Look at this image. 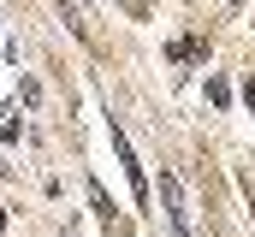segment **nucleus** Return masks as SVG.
I'll list each match as a JSON object with an SVG mask.
<instances>
[{
	"label": "nucleus",
	"instance_id": "3",
	"mask_svg": "<svg viewBox=\"0 0 255 237\" xmlns=\"http://www.w3.org/2000/svg\"><path fill=\"white\" fill-rule=\"evenodd\" d=\"M208 101H214V107H226V101H232V89H226L220 77H208Z\"/></svg>",
	"mask_w": 255,
	"mask_h": 237
},
{
	"label": "nucleus",
	"instance_id": "5",
	"mask_svg": "<svg viewBox=\"0 0 255 237\" xmlns=\"http://www.w3.org/2000/svg\"><path fill=\"white\" fill-rule=\"evenodd\" d=\"M0 232H6V214H0Z\"/></svg>",
	"mask_w": 255,
	"mask_h": 237
},
{
	"label": "nucleus",
	"instance_id": "1",
	"mask_svg": "<svg viewBox=\"0 0 255 237\" xmlns=\"http://www.w3.org/2000/svg\"><path fill=\"white\" fill-rule=\"evenodd\" d=\"M160 202H166L172 237H196V226H190V202H184V184H178L172 172H160Z\"/></svg>",
	"mask_w": 255,
	"mask_h": 237
},
{
	"label": "nucleus",
	"instance_id": "4",
	"mask_svg": "<svg viewBox=\"0 0 255 237\" xmlns=\"http://www.w3.org/2000/svg\"><path fill=\"white\" fill-rule=\"evenodd\" d=\"M244 95H250V107H255V77H250V89H244Z\"/></svg>",
	"mask_w": 255,
	"mask_h": 237
},
{
	"label": "nucleus",
	"instance_id": "2",
	"mask_svg": "<svg viewBox=\"0 0 255 237\" xmlns=\"http://www.w3.org/2000/svg\"><path fill=\"white\" fill-rule=\"evenodd\" d=\"M113 148H119V160H125V178H130V196H136V208L148 202V178H142V166H136V154H130V142H125V130L113 124Z\"/></svg>",
	"mask_w": 255,
	"mask_h": 237
}]
</instances>
